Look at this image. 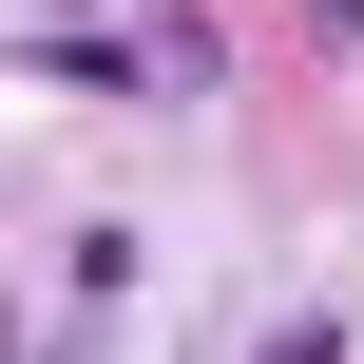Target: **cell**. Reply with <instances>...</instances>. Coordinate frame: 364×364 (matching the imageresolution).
I'll return each instance as SVG.
<instances>
[{"mask_svg":"<svg viewBox=\"0 0 364 364\" xmlns=\"http://www.w3.org/2000/svg\"><path fill=\"white\" fill-rule=\"evenodd\" d=\"M77 19H96V0H38V38H77Z\"/></svg>","mask_w":364,"mask_h":364,"instance_id":"obj_3","label":"cell"},{"mask_svg":"<svg viewBox=\"0 0 364 364\" xmlns=\"http://www.w3.org/2000/svg\"><path fill=\"white\" fill-rule=\"evenodd\" d=\"M115 38H134V77H154V96H211V77H230V58H211V0H134Z\"/></svg>","mask_w":364,"mask_h":364,"instance_id":"obj_1","label":"cell"},{"mask_svg":"<svg viewBox=\"0 0 364 364\" xmlns=\"http://www.w3.org/2000/svg\"><path fill=\"white\" fill-rule=\"evenodd\" d=\"M250 364H346V307H288V326H269Z\"/></svg>","mask_w":364,"mask_h":364,"instance_id":"obj_2","label":"cell"}]
</instances>
